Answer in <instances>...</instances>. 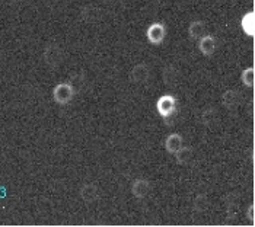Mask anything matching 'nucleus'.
Returning a JSON list of instances; mask_svg holds the SVG:
<instances>
[{"instance_id": "9", "label": "nucleus", "mask_w": 255, "mask_h": 227, "mask_svg": "<svg viewBox=\"0 0 255 227\" xmlns=\"http://www.w3.org/2000/svg\"><path fill=\"white\" fill-rule=\"evenodd\" d=\"M182 147V137L177 134V132H174V134H171V135H168V138L165 140V149L169 151V153H175L179 149Z\"/></svg>"}, {"instance_id": "8", "label": "nucleus", "mask_w": 255, "mask_h": 227, "mask_svg": "<svg viewBox=\"0 0 255 227\" xmlns=\"http://www.w3.org/2000/svg\"><path fill=\"white\" fill-rule=\"evenodd\" d=\"M241 26H242V31L250 35V37H254L255 34V16L254 12H248L244 15V18L241 20Z\"/></svg>"}, {"instance_id": "6", "label": "nucleus", "mask_w": 255, "mask_h": 227, "mask_svg": "<svg viewBox=\"0 0 255 227\" xmlns=\"http://www.w3.org/2000/svg\"><path fill=\"white\" fill-rule=\"evenodd\" d=\"M150 191V182L147 179H136L131 185V192L136 198H144Z\"/></svg>"}, {"instance_id": "13", "label": "nucleus", "mask_w": 255, "mask_h": 227, "mask_svg": "<svg viewBox=\"0 0 255 227\" xmlns=\"http://www.w3.org/2000/svg\"><path fill=\"white\" fill-rule=\"evenodd\" d=\"M242 82L248 88H253L254 86V67H250V69L244 70V73H242Z\"/></svg>"}, {"instance_id": "1", "label": "nucleus", "mask_w": 255, "mask_h": 227, "mask_svg": "<svg viewBox=\"0 0 255 227\" xmlns=\"http://www.w3.org/2000/svg\"><path fill=\"white\" fill-rule=\"evenodd\" d=\"M156 108L157 113L160 114L163 118H169L177 111V101L171 95H163L157 99Z\"/></svg>"}, {"instance_id": "3", "label": "nucleus", "mask_w": 255, "mask_h": 227, "mask_svg": "<svg viewBox=\"0 0 255 227\" xmlns=\"http://www.w3.org/2000/svg\"><path fill=\"white\" fill-rule=\"evenodd\" d=\"M146 37H147V39H149V42H150V44H153V45H159V44H162V42H163V39H165V37H166V28H165V25H163V23H160V22H155V23H152V25L147 28Z\"/></svg>"}, {"instance_id": "10", "label": "nucleus", "mask_w": 255, "mask_h": 227, "mask_svg": "<svg viewBox=\"0 0 255 227\" xmlns=\"http://www.w3.org/2000/svg\"><path fill=\"white\" fill-rule=\"evenodd\" d=\"M206 32V23L203 20H194L188 26V35L193 39H200Z\"/></svg>"}, {"instance_id": "11", "label": "nucleus", "mask_w": 255, "mask_h": 227, "mask_svg": "<svg viewBox=\"0 0 255 227\" xmlns=\"http://www.w3.org/2000/svg\"><path fill=\"white\" fill-rule=\"evenodd\" d=\"M82 198L86 201V203H94L95 201V198H97V187L95 185H92V184H89V185H85L83 188H82Z\"/></svg>"}, {"instance_id": "5", "label": "nucleus", "mask_w": 255, "mask_h": 227, "mask_svg": "<svg viewBox=\"0 0 255 227\" xmlns=\"http://www.w3.org/2000/svg\"><path fill=\"white\" fill-rule=\"evenodd\" d=\"M222 104L225 105L226 110L234 111L241 104V95L238 91H228V92H225L223 98H222Z\"/></svg>"}, {"instance_id": "2", "label": "nucleus", "mask_w": 255, "mask_h": 227, "mask_svg": "<svg viewBox=\"0 0 255 227\" xmlns=\"http://www.w3.org/2000/svg\"><path fill=\"white\" fill-rule=\"evenodd\" d=\"M73 86L69 85V83H60L54 88L53 91V96H54V101L60 104V105H66L72 101L73 98Z\"/></svg>"}, {"instance_id": "7", "label": "nucleus", "mask_w": 255, "mask_h": 227, "mask_svg": "<svg viewBox=\"0 0 255 227\" xmlns=\"http://www.w3.org/2000/svg\"><path fill=\"white\" fill-rule=\"evenodd\" d=\"M147 77H149V69L146 64H137L130 73V79L136 83H144Z\"/></svg>"}, {"instance_id": "4", "label": "nucleus", "mask_w": 255, "mask_h": 227, "mask_svg": "<svg viewBox=\"0 0 255 227\" xmlns=\"http://www.w3.org/2000/svg\"><path fill=\"white\" fill-rule=\"evenodd\" d=\"M216 47V38L213 37V35H203V37L200 38V41H198V50H200L201 54H204V56L209 57L212 56V54H215Z\"/></svg>"}, {"instance_id": "12", "label": "nucleus", "mask_w": 255, "mask_h": 227, "mask_svg": "<svg viewBox=\"0 0 255 227\" xmlns=\"http://www.w3.org/2000/svg\"><path fill=\"white\" fill-rule=\"evenodd\" d=\"M174 154H175V159H177V162L179 165H185V163L190 160V157H191V149H188V147H181V149L178 151H175Z\"/></svg>"}]
</instances>
